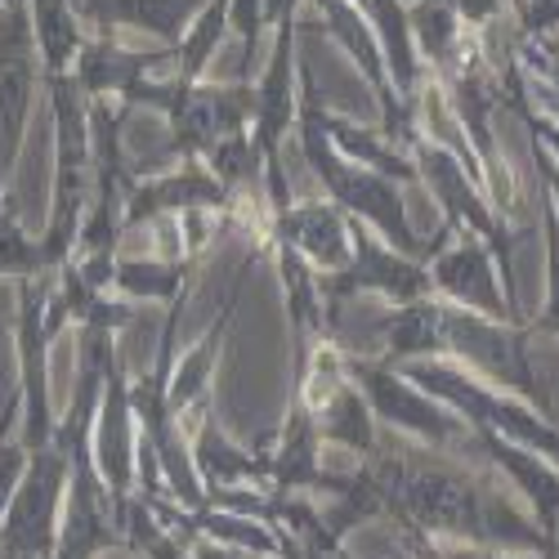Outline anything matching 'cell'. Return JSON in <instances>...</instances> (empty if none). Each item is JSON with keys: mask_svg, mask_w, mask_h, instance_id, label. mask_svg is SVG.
I'll list each match as a JSON object with an SVG mask.
<instances>
[{"mask_svg": "<svg viewBox=\"0 0 559 559\" xmlns=\"http://www.w3.org/2000/svg\"><path fill=\"white\" fill-rule=\"evenodd\" d=\"M358 465L381 506V520H394L403 537H430L439 546L537 550L559 559V542L533 524L528 510L501 497L488 461L465 465V452H435L381 430L377 452Z\"/></svg>", "mask_w": 559, "mask_h": 559, "instance_id": "cell-1", "label": "cell"}, {"mask_svg": "<svg viewBox=\"0 0 559 559\" xmlns=\"http://www.w3.org/2000/svg\"><path fill=\"white\" fill-rule=\"evenodd\" d=\"M318 76L309 68V59H300V117H296V144H300V157L305 166L313 170V179L322 183V193H328V202H336L349 219L367 224L385 247L412 255V260H435V251L452 238V228H439L435 238H421V233L412 228L407 219V206H403V183L377 175V170H367V166H354L345 162L336 148H332V139L322 134L318 126Z\"/></svg>", "mask_w": 559, "mask_h": 559, "instance_id": "cell-2", "label": "cell"}, {"mask_svg": "<svg viewBox=\"0 0 559 559\" xmlns=\"http://www.w3.org/2000/svg\"><path fill=\"white\" fill-rule=\"evenodd\" d=\"M19 309H14V349H19V443L27 452H40L55 443L59 416L50 403V345L72 328V313L55 287V273L23 277L14 283Z\"/></svg>", "mask_w": 559, "mask_h": 559, "instance_id": "cell-3", "label": "cell"}, {"mask_svg": "<svg viewBox=\"0 0 559 559\" xmlns=\"http://www.w3.org/2000/svg\"><path fill=\"white\" fill-rule=\"evenodd\" d=\"M412 166H416V183L439 202L443 211V228L452 233H475V238H484L497 255V269H501V287L510 296V305L520 309V283H515V233H510L506 215L488 202V189H484V175L456 157L448 144H439V139H430L426 130L412 139ZM524 313V309H520Z\"/></svg>", "mask_w": 559, "mask_h": 559, "instance_id": "cell-4", "label": "cell"}, {"mask_svg": "<svg viewBox=\"0 0 559 559\" xmlns=\"http://www.w3.org/2000/svg\"><path fill=\"white\" fill-rule=\"evenodd\" d=\"M412 385H421L430 399H439L443 407H452L465 430L475 435H497L515 448H528L537 456H546L559 471V426L550 416H542L537 407H528L515 394H501L484 381H475L471 371H461L452 358H426V362H407L399 367Z\"/></svg>", "mask_w": 559, "mask_h": 559, "instance_id": "cell-5", "label": "cell"}, {"mask_svg": "<svg viewBox=\"0 0 559 559\" xmlns=\"http://www.w3.org/2000/svg\"><path fill=\"white\" fill-rule=\"evenodd\" d=\"M45 99L55 121V189H50V219L40 228L45 269H63L76 251V233L90 206V104L72 72L45 76Z\"/></svg>", "mask_w": 559, "mask_h": 559, "instance_id": "cell-6", "label": "cell"}, {"mask_svg": "<svg viewBox=\"0 0 559 559\" xmlns=\"http://www.w3.org/2000/svg\"><path fill=\"white\" fill-rule=\"evenodd\" d=\"M443 358H452L461 371H471L475 381L524 399L528 407H537L542 416L555 421V399L533 362L528 322H501V318H484V313L448 305L443 309Z\"/></svg>", "mask_w": 559, "mask_h": 559, "instance_id": "cell-7", "label": "cell"}, {"mask_svg": "<svg viewBox=\"0 0 559 559\" xmlns=\"http://www.w3.org/2000/svg\"><path fill=\"white\" fill-rule=\"evenodd\" d=\"M296 117H300V19H283L273 23V45L255 81V117H251V144L260 153V183H264V215L292 206L283 148L296 134Z\"/></svg>", "mask_w": 559, "mask_h": 559, "instance_id": "cell-8", "label": "cell"}, {"mask_svg": "<svg viewBox=\"0 0 559 559\" xmlns=\"http://www.w3.org/2000/svg\"><path fill=\"white\" fill-rule=\"evenodd\" d=\"M345 377L362 390L381 430L403 435V439L435 448V452H475V439L461 416L452 407H443L439 399H430L421 385H412L399 367L371 358V354L345 349Z\"/></svg>", "mask_w": 559, "mask_h": 559, "instance_id": "cell-9", "label": "cell"}, {"mask_svg": "<svg viewBox=\"0 0 559 559\" xmlns=\"http://www.w3.org/2000/svg\"><path fill=\"white\" fill-rule=\"evenodd\" d=\"M36 95H45L36 27L27 0H14L0 10V202L10 198V183L19 175Z\"/></svg>", "mask_w": 559, "mask_h": 559, "instance_id": "cell-10", "label": "cell"}, {"mask_svg": "<svg viewBox=\"0 0 559 559\" xmlns=\"http://www.w3.org/2000/svg\"><path fill=\"white\" fill-rule=\"evenodd\" d=\"M318 283H322V305H328L332 336H336L341 309L354 296H381L390 309L394 305H412L421 296H435L430 292V264L385 247L377 233H371L367 224H358V219H349V264L341 273L318 277Z\"/></svg>", "mask_w": 559, "mask_h": 559, "instance_id": "cell-11", "label": "cell"}, {"mask_svg": "<svg viewBox=\"0 0 559 559\" xmlns=\"http://www.w3.org/2000/svg\"><path fill=\"white\" fill-rule=\"evenodd\" d=\"M68 452L59 443L27 452V471L14 488V501L0 524V550L5 559H55L59 520L68 497Z\"/></svg>", "mask_w": 559, "mask_h": 559, "instance_id": "cell-12", "label": "cell"}, {"mask_svg": "<svg viewBox=\"0 0 559 559\" xmlns=\"http://www.w3.org/2000/svg\"><path fill=\"white\" fill-rule=\"evenodd\" d=\"M313 5H318V19H322V27H328V36L341 45V55L371 85V99H377V108H381V134H390L394 144L412 148V139L421 134V126H416V112L399 99L390 68H385V55H381V40H377V32H371L367 14L354 5V0H313Z\"/></svg>", "mask_w": 559, "mask_h": 559, "instance_id": "cell-13", "label": "cell"}, {"mask_svg": "<svg viewBox=\"0 0 559 559\" xmlns=\"http://www.w3.org/2000/svg\"><path fill=\"white\" fill-rule=\"evenodd\" d=\"M430 292L452 309H471V313L501 318V322H528L515 305H510V296L501 287V269H497L492 247L484 238H475V233H452V238L435 251Z\"/></svg>", "mask_w": 559, "mask_h": 559, "instance_id": "cell-14", "label": "cell"}, {"mask_svg": "<svg viewBox=\"0 0 559 559\" xmlns=\"http://www.w3.org/2000/svg\"><path fill=\"white\" fill-rule=\"evenodd\" d=\"M238 198H233L224 183L202 166V162H170L162 170H144L130 193H126V238L139 233L153 219L166 215H193V211H211V215H238Z\"/></svg>", "mask_w": 559, "mask_h": 559, "instance_id": "cell-15", "label": "cell"}, {"mask_svg": "<svg viewBox=\"0 0 559 559\" xmlns=\"http://www.w3.org/2000/svg\"><path fill=\"white\" fill-rule=\"evenodd\" d=\"M90 456H95V471L108 484L112 501H126L130 492H139V421L130 407V377L121 358L108 371V385L95 412V430H90Z\"/></svg>", "mask_w": 559, "mask_h": 559, "instance_id": "cell-16", "label": "cell"}, {"mask_svg": "<svg viewBox=\"0 0 559 559\" xmlns=\"http://www.w3.org/2000/svg\"><path fill=\"white\" fill-rule=\"evenodd\" d=\"M162 68L175 72V50H166V45H157V50H126L117 36H85L72 59V81L81 85V95L90 104L112 99V104L130 108L139 85L148 76H162Z\"/></svg>", "mask_w": 559, "mask_h": 559, "instance_id": "cell-17", "label": "cell"}, {"mask_svg": "<svg viewBox=\"0 0 559 559\" xmlns=\"http://www.w3.org/2000/svg\"><path fill=\"white\" fill-rule=\"evenodd\" d=\"M264 242L292 247L318 277H328L349 264V215L336 202L305 198L269 215Z\"/></svg>", "mask_w": 559, "mask_h": 559, "instance_id": "cell-18", "label": "cell"}, {"mask_svg": "<svg viewBox=\"0 0 559 559\" xmlns=\"http://www.w3.org/2000/svg\"><path fill=\"white\" fill-rule=\"evenodd\" d=\"M85 36H117L121 27L144 32L157 45L175 50L189 23L211 0H68Z\"/></svg>", "mask_w": 559, "mask_h": 559, "instance_id": "cell-19", "label": "cell"}, {"mask_svg": "<svg viewBox=\"0 0 559 559\" xmlns=\"http://www.w3.org/2000/svg\"><path fill=\"white\" fill-rule=\"evenodd\" d=\"M183 430H189L193 471H198V479H202L206 501H211L215 492H228V488H264V484H269L264 448L251 452V448H242V443H233V435L215 421L211 403L198 407L189 421H183Z\"/></svg>", "mask_w": 559, "mask_h": 559, "instance_id": "cell-20", "label": "cell"}, {"mask_svg": "<svg viewBox=\"0 0 559 559\" xmlns=\"http://www.w3.org/2000/svg\"><path fill=\"white\" fill-rule=\"evenodd\" d=\"M269 461V492H332L336 471L322 465V439L313 426V412L300 399H287V421L277 430V439L264 448Z\"/></svg>", "mask_w": 559, "mask_h": 559, "instance_id": "cell-21", "label": "cell"}, {"mask_svg": "<svg viewBox=\"0 0 559 559\" xmlns=\"http://www.w3.org/2000/svg\"><path fill=\"white\" fill-rule=\"evenodd\" d=\"M471 439H475L479 456L488 461V471H497L510 488L524 497L533 524L550 542H559V471H555V465L546 456L528 452V448H515V443L497 439V435H475L471 430Z\"/></svg>", "mask_w": 559, "mask_h": 559, "instance_id": "cell-22", "label": "cell"}, {"mask_svg": "<svg viewBox=\"0 0 559 559\" xmlns=\"http://www.w3.org/2000/svg\"><path fill=\"white\" fill-rule=\"evenodd\" d=\"M443 300L439 296H421L412 305H394L381 322H377V354L390 367H407V362H426V358H443Z\"/></svg>", "mask_w": 559, "mask_h": 559, "instance_id": "cell-23", "label": "cell"}, {"mask_svg": "<svg viewBox=\"0 0 559 559\" xmlns=\"http://www.w3.org/2000/svg\"><path fill=\"white\" fill-rule=\"evenodd\" d=\"M309 412H313V426H318L322 448L354 452L358 461H367L371 452H377L381 426H377V416H371L362 390H358L349 377L336 381L328 394H318V399L309 403Z\"/></svg>", "mask_w": 559, "mask_h": 559, "instance_id": "cell-24", "label": "cell"}, {"mask_svg": "<svg viewBox=\"0 0 559 559\" xmlns=\"http://www.w3.org/2000/svg\"><path fill=\"white\" fill-rule=\"evenodd\" d=\"M318 126L322 134L332 139V148L354 162V166H367V170H377L394 183H416V166H412V153L403 144H394L390 134H381V126H358L341 112H332L328 104H318Z\"/></svg>", "mask_w": 559, "mask_h": 559, "instance_id": "cell-25", "label": "cell"}, {"mask_svg": "<svg viewBox=\"0 0 559 559\" xmlns=\"http://www.w3.org/2000/svg\"><path fill=\"white\" fill-rule=\"evenodd\" d=\"M198 264L193 260H162V255H117L112 273V296L121 300H148V305H170L183 292H193Z\"/></svg>", "mask_w": 559, "mask_h": 559, "instance_id": "cell-26", "label": "cell"}, {"mask_svg": "<svg viewBox=\"0 0 559 559\" xmlns=\"http://www.w3.org/2000/svg\"><path fill=\"white\" fill-rule=\"evenodd\" d=\"M407 23H412V40H416V55H421L426 72H443L456 55L461 45L471 40L475 27H465L443 0H412L407 5Z\"/></svg>", "mask_w": 559, "mask_h": 559, "instance_id": "cell-27", "label": "cell"}, {"mask_svg": "<svg viewBox=\"0 0 559 559\" xmlns=\"http://www.w3.org/2000/svg\"><path fill=\"white\" fill-rule=\"evenodd\" d=\"M32 27H36V50H40V72L45 76H63L72 72V59L81 50V23L72 14L68 0H27Z\"/></svg>", "mask_w": 559, "mask_h": 559, "instance_id": "cell-28", "label": "cell"}, {"mask_svg": "<svg viewBox=\"0 0 559 559\" xmlns=\"http://www.w3.org/2000/svg\"><path fill=\"white\" fill-rule=\"evenodd\" d=\"M228 36V0H211V5L189 23V32H183V40L175 45V81L183 85H198L206 81V68L215 59V50L224 45Z\"/></svg>", "mask_w": 559, "mask_h": 559, "instance_id": "cell-29", "label": "cell"}, {"mask_svg": "<svg viewBox=\"0 0 559 559\" xmlns=\"http://www.w3.org/2000/svg\"><path fill=\"white\" fill-rule=\"evenodd\" d=\"M537 219H542V238H546V300L528 318V332L537 336H559V215L555 202L542 193L537 198Z\"/></svg>", "mask_w": 559, "mask_h": 559, "instance_id": "cell-30", "label": "cell"}, {"mask_svg": "<svg viewBox=\"0 0 559 559\" xmlns=\"http://www.w3.org/2000/svg\"><path fill=\"white\" fill-rule=\"evenodd\" d=\"M19 430V403H5V416H0V524H5V510L14 501V488L27 471V448L14 439Z\"/></svg>", "mask_w": 559, "mask_h": 559, "instance_id": "cell-31", "label": "cell"}, {"mask_svg": "<svg viewBox=\"0 0 559 559\" xmlns=\"http://www.w3.org/2000/svg\"><path fill=\"white\" fill-rule=\"evenodd\" d=\"M228 32L238 36V45H242V68H238V81H251V59H255L260 40H264V32H269L264 0H228Z\"/></svg>", "mask_w": 559, "mask_h": 559, "instance_id": "cell-32", "label": "cell"}, {"mask_svg": "<svg viewBox=\"0 0 559 559\" xmlns=\"http://www.w3.org/2000/svg\"><path fill=\"white\" fill-rule=\"evenodd\" d=\"M515 19V40H546L559 36V0H524L520 10H510Z\"/></svg>", "mask_w": 559, "mask_h": 559, "instance_id": "cell-33", "label": "cell"}, {"mask_svg": "<svg viewBox=\"0 0 559 559\" xmlns=\"http://www.w3.org/2000/svg\"><path fill=\"white\" fill-rule=\"evenodd\" d=\"M443 559H546L537 550H492V546H443Z\"/></svg>", "mask_w": 559, "mask_h": 559, "instance_id": "cell-34", "label": "cell"}, {"mask_svg": "<svg viewBox=\"0 0 559 559\" xmlns=\"http://www.w3.org/2000/svg\"><path fill=\"white\" fill-rule=\"evenodd\" d=\"M193 559H273V555H251V550H233L215 542H193Z\"/></svg>", "mask_w": 559, "mask_h": 559, "instance_id": "cell-35", "label": "cell"}, {"mask_svg": "<svg viewBox=\"0 0 559 559\" xmlns=\"http://www.w3.org/2000/svg\"><path fill=\"white\" fill-rule=\"evenodd\" d=\"M403 542H407L412 559H443V546H439V542H430V537H403Z\"/></svg>", "mask_w": 559, "mask_h": 559, "instance_id": "cell-36", "label": "cell"}, {"mask_svg": "<svg viewBox=\"0 0 559 559\" xmlns=\"http://www.w3.org/2000/svg\"><path fill=\"white\" fill-rule=\"evenodd\" d=\"M520 5H524V0H510V10H520Z\"/></svg>", "mask_w": 559, "mask_h": 559, "instance_id": "cell-37", "label": "cell"}, {"mask_svg": "<svg viewBox=\"0 0 559 559\" xmlns=\"http://www.w3.org/2000/svg\"><path fill=\"white\" fill-rule=\"evenodd\" d=\"M5 5H14V0H0V10H5Z\"/></svg>", "mask_w": 559, "mask_h": 559, "instance_id": "cell-38", "label": "cell"}]
</instances>
